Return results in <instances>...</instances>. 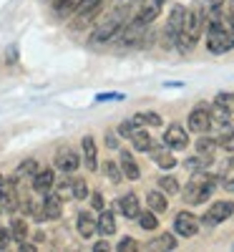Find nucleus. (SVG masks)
Here are the masks:
<instances>
[{
  "label": "nucleus",
  "mask_w": 234,
  "mask_h": 252,
  "mask_svg": "<svg viewBox=\"0 0 234 252\" xmlns=\"http://www.w3.org/2000/svg\"><path fill=\"white\" fill-rule=\"evenodd\" d=\"M116 209L126 217V220H136L139 217V212H141V204H139V197L134 194V192H129V194H123L118 202H116Z\"/></svg>",
  "instance_id": "ddd939ff"
},
{
  "label": "nucleus",
  "mask_w": 234,
  "mask_h": 252,
  "mask_svg": "<svg viewBox=\"0 0 234 252\" xmlns=\"http://www.w3.org/2000/svg\"><path fill=\"white\" fill-rule=\"evenodd\" d=\"M126 10H129V0H123V3H118L114 8V13L109 18H103L101 23L93 28V33L88 35V43L91 46H101V43H109V40H114L118 35V31L123 28L126 23Z\"/></svg>",
  "instance_id": "7ed1b4c3"
},
{
  "label": "nucleus",
  "mask_w": 234,
  "mask_h": 252,
  "mask_svg": "<svg viewBox=\"0 0 234 252\" xmlns=\"http://www.w3.org/2000/svg\"><path fill=\"white\" fill-rule=\"evenodd\" d=\"M40 169V166H38V161L35 159H26L23 164H20L18 166V169H15V179H20V177H28V174H35Z\"/></svg>",
  "instance_id": "473e14b6"
},
{
  "label": "nucleus",
  "mask_w": 234,
  "mask_h": 252,
  "mask_svg": "<svg viewBox=\"0 0 234 252\" xmlns=\"http://www.w3.org/2000/svg\"><path fill=\"white\" fill-rule=\"evenodd\" d=\"M88 197V184L83 182L81 177L78 179H71V199H86Z\"/></svg>",
  "instance_id": "cd10ccee"
},
{
  "label": "nucleus",
  "mask_w": 234,
  "mask_h": 252,
  "mask_svg": "<svg viewBox=\"0 0 234 252\" xmlns=\"http://www.w3.org/2000/svg\"><path fill=\"white\" fill-rule=\"evenodd\" d=\"M214 187H217V177H211L206 169H199L189 179V184L181 194L189 204H204L211 194H214Z\"/></svg>",
  "instance_id": "20e7f679"
},
{
  "label": "nucleus",
  "mask_w": 234,
  "mask_h": 252,
  "mask_svg": "<svg viewBox=\"0 0 234 252\" xmlns=\"http://www.w3.org/2000/svg\"><path fill=\"white\" fill-rule=\"evenodd\" d=\"M93 250H96V252H109V250H111V245H109V242H96V245H93Z\"/></svg>",
  "instance_id": "ea45409f"
},
{
  "label": "nucleus",
  "mask_w": 234,
  "mask_h": 252,
  "mask_svg": "<svg viewBox=\"0 0 234 252\" xmlns=\"http://www.w3.org/2000/svg\"><path fill=\"white\" fill-rule=\"evenodd\" d=\"M217 139H206V136H202L199 141H197V154L202 157V159H206L209 164H211V159H214V154H217Z\"/></svg>",
  "instance_id": "5701e85b"
},
{
  "label": "nucleus",
  "mask_w": 234,
  "mask_h": 252,
  "mask_svg": "<svg viewBox=\"0 0 234 252\" xmlns=\"http://www.w3.org/2000/svg\"><path fill=\"white\" fill-rule=\"evenodd\" d=\"M219 139H217V146L219 149H224L227 154H232L234 157V126L232 124H227V126H219Z\"/></svg>",
  "instance_id": "4be33fe9"
},
{
  "label": "nucleus",
  "mask_w": 234,
  "mask_h": 252,
  "mask_svg": "<svg viewBox=\"0 0 234 252\" xmlns=\"http://www.w3.org/2000/svg\"><path fill=\"white\" fill-rule=\"evenodd\" d=\"M10 237L18 240V242H23V240L28 237V224H26L23 220H13V224H10Z\"/></svg>",
  "instance_id": "2f4dec72"
},
{
  "label": "nucleus",
  "mask_w": 234,
  "mask_h": 252,
  "mask_svg": "<svg viewBox=\"0 0 234 252\" xmlns=\"http://www.w3.org/2000/svg\"><path fill=\"white\" fill-rule=\"evenodd\" d=\"M103 172H106V177H109L111 182H121V179H123V172L118 169L114 161H106V164H103Z\"/></svg>",
  "instance_id": "72a5a7b5"
},
{
  "label": "nucleus",
  "mask_w": 234,
  "mask_h": 252,
  "mask_svg": "<svg viewBox=\"0 0 234 252\" xmlns=\"http://www.w3.org/2000/svg\"><path fill=\"white\" fill-rule=\"evenodd\" d=\"M164 146H169V149H186L189 146V131L184 129L181 124H172L169 129L164 131Z\"/></svg>",
  "instance_id": "1a4fd4ad"
},
{
  "label": "nucleus",
  "mask_w": 234,
  "mask_h": 252,
  "mask_svg": "<svg viewBox=\"0 0 234 252\" xmlns=\"http://www.w3.org/2000/svg\"><path fill=\"white\" fill-rule=\"evenodd\" d=\"M0 182H3V177H0Z\"/></svg>",
  "instance_id": "37998d69"
},
{
  "label": "nucleus",
  "mask_w": 234,
  "mask_h": 252,
  "mask_svg": "<svg viewBox=\"0 0 234 252\" xmlns=\"http://www.w3.org/2000/svg\"><path fill=\"white\" fill-rule=\"evenodd\" d=\"M139 224L144 229H156L159 227V220H156V212H151V209H144V212H139Z\"/></svg>",
  "instance_id": "c756f323"
},
{
  "label": "nucleus",
  "mask_w": 234,
  "mask_h": 252,
  "mask_svg": "<svg viewBox=\"0 0 234 252\" xmlns=\"http://www.w3.org/2000/svg\"><path fill=\"white\" fill-rule=\"evenodd\" d=\"M211 106H217V109H222V111H227V114H234V94H229V91L217 94Z\"/></svg>",
  "instance_id": "a878e982"
},
{
  "label": "nucleus",
  "mask_w": 234,
  "mask_h": 252,
  "mask_svg": "<svg viewBox=\"0 0 234 252\" xmlns=\"http://www.w3.org/2000/svg\"><path fill=\"white\" fill-rule=\"evenodd\" d=\"M159 189H161L164 194H179L181 184H179L176 177H161V179H159Z\"/></svg>",
  "instance_id": "c85d7f7f"
},
{
  "label": "nucleus",
  "mask_w": 234,
  "mask_h": 252,
  "mask_svg": "<svg viewBox=\"0 0 234 252\" xmlns=\"http://www.w3.org/2000/svg\"><path fill=\"white\" fill-rule=\"evenodd\" d=\"M10 229H0V250H8V245H10Z\"/></svg>",
  "instance_id": "e433bc0d"
},
{
  "label": "nucleus",
  "mask_w": 234,
  "mask_h": 252,
  "mask_svg": "<svg viewBox=\"0 0 234 252\" xmlns=\"http://www.w3.org/2000/svg\"><path fill=\"white\" fill-rule=\"evenodd\" d=\"M53 184H56V172H53V169H38V172L33 174V189H35L38 194L51 192Z\"/></svg>",
  "instance_id": "2eb2a0df"
},
{
  "label": "nucleus",
  "mask_w": 234,
  "mask_h": 252,
  "mask_svg": "<svg viewBox=\"0 0 234 252\" xmlns=\"http://www.w3.org/2000/svg\"><path fill=\"white\" fill-rule=\"evenodd\" d=\"M199 224H202V220H197L191 212H179L174 217V232L179 237H194L199 232Z\"/></svg>",
  "instance_id": "6e6552de"
},
{
  "label": "nucleus",
  "mask_w": 234,
  "mask_h": 252,
  "mask_svg": "<svg viewBox=\"0 0 234 252\" xmlns=\"http://www.w3.org/2000/svg\"><path fill=\"white\" fill-rule=\"evenodd\" d=\"M81 146H83V161H86V166L91 172H98V149H96L93 136H83Z\"/></svg>",
  "instance_id": "dca6fc26"
},
{
  "label": "nucleus",
  "mask_w": 234,
  "mask_h": 252,
  "mask_svg": "<svg viewBox=\"0 0 234 252\" xmlns=\"http://www.w3.org/2000/svg\"><path fill=\"white\" fill-rule=\"evenodd\" d=\"M204 26H206V13H204V5L194 3L184 10V23H181V33H179V43L176 48L179 51H191L199 38L204 33Z\"/></svg>",
  "instance_id": "f03ea898"
},
{
  "label": "nucleus",
  "mask_w": 234,
  "mask_h": 252,
  "mask_svg": "<svg viewBox=\"0 0 234 252\" xmlns=\"http://www.w3.org/2000/svg\"><path fill=\"white\" fill-rule=\"evenodd\" d=\"M184 5H174V10H172V15H169V20H166V40L172 46H176L179 43V33H181V23H184Z\"/></svg>",
  "instance_id": "9b49d317"
},
{
  "label": "nucleus",
  "mask_w": 234,
  "mask_h": 252,
  "mask_svg": "<svg viewBox=\"0 0 234 252\" xmlns=\"http://www.w3.org/2000/svg\"><path fill=\"white\" fill-rule=\"evenodd\" d=\"M76 229H78V235L81 237H93L96 232H98V224H96V220L93 217H88V215H81L78 220H76Z\"/></svg>",
  "instance_id": "b1692460"
},
{
  "label": "nucleus",
  "mask_w": 234,
  "mask_h": 252,
  "mask_svg": "<svg viewBox=\"0 0 234 252\" xmlns=\"http://www.w3.org/2000/svg\"><path fill=\"white\" fill-rule=\"evenodd\" d=\"M91 204H93V209H103V207H106V202H103V197H101L98 192L91 194Z\"/></svg>",
  "instance_id": "58836bf2"
},
{
  "label": "nucleus",
  "mask_w": 234,
  "mask_h": 252,
  "mask_svg": "<svg viewBox=\"0 0 234 252\" xmlns=\"http://www.w3.org/2000/svg\"><path fill=\"white\" fill-rule=\"evenodd\" d=\"M78 164H81V157L78 152H73L71 146H63V149H58L56 154V169L63 172V174H73L78 169Z\"/></svg>",
  "instance_id": "9d476101"
},
{
  "label": "nucleus",
  "mask_w": 234,
  "mask_h": 252,
  "mask_svg": "<svg viewBox=\"0 0 234 252\" xmlns=\"http://www.w3.org/2000/svg\"><path fill=\"white\" fill-rule=\"evenodd\" d=\"M234 215V202H214L202 217V224L204 227H217L222 224L224 220H229Z\"/></svg>",
  "instance_id": "423d86ee"
},
{
  "label": "nucleus",
  "mask_w": 234,
  "mask_h": 252,
  "mask_svg": "<svg viewBox=\"0 0 234 252\" xmlns=\"http://www.w3.org/2000/svg\"><path fill=\"white\" fill-rule=\"evenodd\" d=\"M206 13V48L209 53L222 56L229 53L234 48V13L227 8H217V10H204Z\"/></svg>",
  "instance_id": "f257e3e1"
},
{
  "label": "nucleus",
  "mask_w": 234,
  "mask_h": 252,
  "mask_svg": "<svg viewBox=\"0 0 234 252\" xmlns=\"http://www.w3.org/2000/svg\"><path fill=\"white\" fill-rule=\"evenodd\" d=\"M20 250H23V252H33L35 247H33V245H26V242H23V245H20Z\"/></svg>",
  "instance_id": "a19ab883"
},
{
  "label": "nucleus",
  "mask_w": 234,
  "mask_h": 252,
  "mask_svg": "<svg viewBox=\"0 0 234 252\" xmlns=\"http://www.w3.org/2000/svg\"><path fill=\"white\" fill-rule=\"evenodd\" d=\"M96 224H98V232H101V235H106V237L116 232V220H114V212H111V209H106V207L101 209V215H98Z\"/></svg>",
  "instance_id": "aec40b11"
},
{
  "label": "nucleus",
  "mask_w": 234,
  "mask_h": 252,
  "mask_svg": "<svg viewBox=\"0 0 234 252\" xmlns=\"http://www.w3.org/2000/svg\"><path fill=\"white\" fill-rule=\"evenodd\" d=\"M189 129L197 134H206L211 129V106L206 103H197L189 114Z\"/></svg>",
  "instance_id": "0eeeda50"
},
{
  "label": "nucleus",
  "mask_w": 234,
  "mask_h": 252,
  "mask_svg": "<svg viewBox=\"0 0 234 252\" xmlns=\"http://www.w3.org/2000/svg\"><path fill=\"white\" fill-rule=\"evenodd\" d=\"M151 159L161 166V169H174V164H176V159H174V154H172V149H164V146H151Z\"/></svg>",
  "instance_id": "f3484780"
},
{
  "label": "nucleus",
  "mask_w": 234,
  "mask_h": 252,
  "mask_svg": "<svg viewBox=\"0 0 234 252\" xmlns=\"http://www.w3.org/2000/svg\"><path fill=\"white\" fill-rule=\"evenodd\" d=\"M78 3H81V0H56V3H53V13L58 18H66V15L76 13Z\"/></svg>",
  "instance_id": "393cba45"
},
{
  "label": "nucleus",
  "mask_w": 234,
  "mask_h": 252,
  "mask_svg": "<svg viewBox=\"0 0 234 252\" xmlns=\"http://www.w3.org/2000/svg\"><path fill=\"white\" fill-rule=\"evenodd\" d=\"M144 35H146V23H141L139 18H134L131 23H123V28L118 31V43L126 48H136L144 43Z\"/></svg>",
  "instance_id": "39448f33"
},
{
  "label": "nucleus",
  "mask_w": 234,
  "mask_h": 252,
  "mask_svg": "<svg viewBox=\"0 0 234 252\" xmlns=\"http://www.w3.org/2000/svg\"><path fill=\"white\" fill-rule=\"evenodd\" d=\"M121 172H123L126 179H131V182H136L141 177V169H139V164L134 161L131 152H121Z\"/></svg>",
  "instance_id": "6ab92c4d"
},
{
  "label": "nucleus",
  "mask_w": 234,
  "mask_h": 252,
  "mask_svg": "<svg viewBox=\"0 0 234 252\" xmlns=\"http://www.w3.org/2000/svg\"><path fill=\"white\" fill-rule=\"evenodd\" d=\"M43 197H46V199H43V207H40L43 217H46V220H58L60 212H63V199L53 192V189H51V192H46Z\"/></svg>",
  "instance_id": "4468645a"
},
{
  "label": "nucleus",
  "mask_w": 234,
  "mask_h": 252,
  "mask_svg": "<svg viewBox=\"0 0 234 252\" xmlns=\"http://www.w3.org/2000/svg\"><path fill=\"white\" fill-rule=\"evenodd\" d=\"M129 139H131V144H134V149L141 152V154H148V152H151V146H154V139L148 136V131L141 129V126H139V129H136Z\"/></svg>",
  "instance_id": "a211bd4d"
},
{
  "label": "nucleus",
  "mask_w": 234,
  "mask_h": 252,
  "mask_svg": "<svg viewBox=\"0 0 234 252\" xmlns=\"http://www.w3.org/2000/svg\"><path fill=\"white\" fill-rule=\"evenodd\" d=\"M134 121H136L139 126H161V116H159V114H154V111L136 114V116H134Z\"/></svg>",
  "instance_id": "7c9ffc66"
},
{
  "label": "nucleus",
  "mask_w": 234,
  "mask_h": 252,
  "mask_svg": "<svg viewBox=\"0 0 234 252\" xmlns=\"http://www.w3.org/2000/svg\"><path fill=\"white\" fill-rule=\"evenodd\" d=\"M232 13H234V0H232Z\"/></svg>",
  "instance_id": "79ce46f5"
},
{
  "label": "nucleus",
  "mask_w": 234,
  "mask_h": 252,
  "mask_svg": "<svg viewBox=\"0 0 234 252\" xmlns=\"http://www.w3.org/2000/svg\"><path fill=\"white\" fill-rule=\"evenodd\" d=\"M116 250H121V252H134V250H139V242H136L134 237H123Z\"/></svg>",
  "instance_id": "c9c22d12"
},
{
  "label": "nucleus",
  "mask_w": 234,
  "mask_h": 252,
  "mask_svg": "<svg viewBox=\"0 0 234 252\" xmlns=\"http://www.w3.org/2000/svg\"><path fill=\"white\" fill-rule=\"evenodd\" d=\"M166 0H139V10H136V18L141 20V23H154V20L159 18L161 8H164Z\"/></svg>",
  "instance_id": "f8f14e48"
},
{
  "label": "nucleus",
  "mask_w": 234,
  "mask_h": 252,
  "mask_svg": "<svg viewBox=\"0 0 234 252\" xmlns=\"http://www.w3.org/2000/svg\"><path fill=\"white\" fill-rule=\"evenodd\" d=\"M146 204H148V209H151V212H156V215H164L166 209H169L166 194L161 192V189H154V192H148V197H146Z\"/></svg>",
  "instance_id": "412c9836"
},
{
  "label": "nucleus",
  "mask_w": 234,
  "mask_h": 252,
  "mask_svg": "<svg viewBox=\"0 0 234 252\" xmlns=\"http://www.w3.org/2000/svg\"><path fill=\"white\" fill-rule=\"evenodd\" d=\"M204 10H217V8H224V0H204Z\"/></svg>",
  "instance_id": "4c0bfd02"
},
{
  "label": "nucleus",
  "mask_w": 234,
  "mask_h": 252,
  "mask_svg": "<svg viewBox=\"0 0 234 252\" xmlns=\"http://www.w3.org/2000/svg\"><path fill=\"white\" fill-rule=\"evenodd\" d=\"M148 250H176V237L174 235H161L146 245Z\"/></svg>",
  "instance_id": "bb28decb"
},
{
  "label": "nucleus",
  "mask_w": 234,
  "mask_h": 252,
  "mask_svg": "<svg viewBox=\"0 0 234 252\" xmlns=\"http://www.w3.org/2000/svg\"><path fill=\"white\" fill-rule=\"evenodd\" d=\"M136 129H139V124L131 119V121H123V124H118V129H116V131H118V136H126V139H129Z\"/></svg>",
  "instance_id": "f704fd0d"
}]
</instances>
